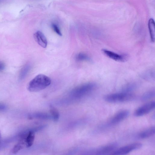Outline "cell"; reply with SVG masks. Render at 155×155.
Listing matches in <instances>:
<instances>
[{"instance_id": "1", "label": "cell", "mask_w": 155, "mask_h": 155, "mask_svg": "<svg viewBox=\"0 0 155 155\" xmlns=\"http://www.w3.org/2000/svg\"><path fill=\"white\" fill-rule=\"evenodd\" d=\"M51 83V80L48 76L43 74H39L30 81L28 89L31 92L39 91L45 89Z\"/></svg>"}, {"instance_id": "2", "label": "cell", "mask_w": 155, "mask_h": 155, "mask_svg": "<svg viewBox=\"0 0 155 155\" xmlns=\"http://www.w3.org/2000/svg\"><path fill=\"white\" fill-rule=\"evenodd\" d=\"M134 96L131 93L122 91L120 93L109 94L104 97V99L107 102L111 103H121L132 100Z\"/></svg>"}, {"instance_id": "3", "label": "cell", "mask_w": 155, "mask_h": 155, "mask_svg": "<svg viewBox=\"0 0 155 155\" xmlns=\"http://www.w3.org/2000/svg\"><path fill=\"white\" fill-rule=\"evenodd\" d=\"M96 87V85L94 83L85 84L74 88L71 91V95L74 97H81L91 92Z\"/></svg>"}, {"instance_id": "4", "label": "cell", "mask_w": 155, "mask_h": 155, "mask_svg": "<svg viewBox=\"0 0 155 155\" xmlns=\"http://www.w3.org/2000/svg\"><path fill=\"white\" fill-rule=\"evenodd\" d=\"M140 143H134L121 147L113 152V154L122 155L127 154L131 151L138 149L142 147Z\"/></svg>"}, {"instance_id": "5", "label": "cell", "mask_w": 155, "mask_h": 155, "mask_svg": "<svg viewBox=\"0 0 155 155\" xmlns=\"http://www.w3.org/2000/svg\"><path fill=\"white\" fill-rule=\"evenodd\" d=\"M155 107L154 101L149 102L138 108L135 111L134 115L136 117L143 116L152 110Z\"/></svg>"}, {"instance_id": "6", "label": "cell", "mask_w": 155, "mask_h": 155, "mask_svg": "<svg viewBox=\"0 0 155 155\" xmlns=\"http://www.w3.org/2000/svg\"><path fill=\"white\" fill-rule=\"evenodd\" d=\"M129 114V111L126 110L119 112L110 120L109 124L110 125H115L118 124L126 118Z\"/></svg>"}, {"instance_id": "7", "label": "cell", "mask_w": 155, "mask_h": 155, "mask_svg": "<svg viewBox=\"0 0 155 155\" xmlns=\"http://www.w3.org/2000/svg\"><path fill=\"white\" fill-rule=\"evenodd\" d=\"M102 51L107 56L117 61H124L126 59V56L116 53L106 49H102Z\"/></svg>"}, {"instance_id": "8", "label": "cell", "mask_w": 155, "mask_h": 155, "mask_svg": "<svg viewBox=\"0 0 155 155\" xmlns=\"http://www.w3.org/2000/svg\"><path fill=\"white\" fill-rule=\"evenodd\" d=\"M116 143H113L97 149L95 151L96 154L105 155L114 150L117 146Z\"/></svg>"}, {"instance_id": "9", "label": "cell", "mask_w": 155, "mask_h": 155, "mask_svg": "<svg viewBox=\"0 0 155 155\" xmlns=\"http://www.w3.org/2000/svg\"><path fill=\"white\" fill-rule=\"evenodd\" d=\"M34 36L35 40L39 45L43 48L47 47V40L42 32L40 31H37L35 33Z\"/></svg>"}, {"instance_id": "10", "label": "cell", "mask_w": 155, "mask_h": 155, "mask_svg": "<svg viewBox=\"0 0 155 155\" xmlns=\"http://www.w3.org/2000/svg\"><path fill=\"white\" fill-rule=\"evenodd\" d=\"M28 118L30 119H52L50 113L47 114L41 112H37L28 115Z\"/></svg>"}, {"instance_id": "11", "label": "cell", "mask_w": 155, "mask_h": 155, "mask_svg": "<svg viewBox=\"0 0 155 155\" xmlns=\"http://www.w3.org/2000/svg\"><path fill=\"white\" fill-rule=\"evenodd\" d=\"M155 133V127H152L140 133L138 136L141 139L147 138L154 135Z\"/></svg>"}, {"instance_id": "12", "label": "cell", "mask_w": 155, "mask_h": 155, "mask_svg": "<svg viewBox=\"0 0 155 155\" xmlns=\"http://www.w3.org/2000/svg\"><path fill=\"white\" fill-rule=\"evenodd\" d=\"M31 67V65L29 63H26L22 67L19 73L20 80H22L26 77L30 70Z\"/></svg>"}, {"instance_id": "13", "label": "cell", "mask_w": 155, "mask_h": 155, "mask_svg": "<svg viewBox=\"0 0 155 155\" xmlns=\"http://www.w3.org/2000/svg\"><path fill=\"white\" fill-rule=\"evenodd\" d=\"M148 28L151 40L154 42L155 38V26L154 21L152 18L150 19L149 21Z\"/></svg>"}, {"instance_id": "14", "label": "cell", "mask_w": 155, "mask_h": 155, "mask_svg": "<svg viewBox=\"0 0 155 155\" xmlns=\"http://www.w3.org/2000/svg\"><path fill=\"white\" fill-rule=\"evenodd\" d=\"M50 114H51L52 120L54 121H57L59 117V113L57 109L52 106H50Z\"/></svg>"}, {"instance_id": "15", "label": "cell", "mask_w": 155, "mask_h": 155, "mask_svg": "<svg viewBox=\"0 0 155 155\" xmlns=\"http://www.w3.org/2000/svg\"><path fill=\"white\" fill-rule=\"evenodd\" d=\"M155 95L154 90H150L145 93L142 95L141 99L143 101H147L154 97Z\"/></svg>"}, {"instance_id": "16", "label": "cell", "mask_w": 155, "mask_h": 155, "mask_svg": "<svg viewBox=\"0 0 155 155\" xmlns=\"http://www.w3.org/2000/svg\"><path fill=\"white\" fill-rule=\"evenodd\" d=\"M143 78L146 80H153L155 78V72L152 70L147 71L143 74Z\"/></svg>"}, {"instance_id": "17", "label": "cell", "mask_w": 155, "mask_h": 155, "mask_svg": "<svg viewBox=\"0 0 155 155\" xmlns=\"http://www.w3.org/2000/svg\"><path fill=\"white\" fill-rule=\"evenodd\" d=\"M76 59L78 61H89L90 58L87 54L82 53H80L77 54L76 57Z\"/></svg>"}, {"instance_id": "18", "label": "cell", "mask_w": 155, "mask_h": 155, "mask_svg": "<svg viewBox=\"0 0 155 155\" xmlns=\"http://www.w3.org/2000/svg\"><path fill=\"white\" fill-rule=\"evenodd\" d=\"M136 87V85L133 84H130L124 87L122 89V91L131 93V92L134 90Z\"/></svg>"}, {"instance_id": "19", "label": "cell", "mask_w": 155, "mask_h": 155, "mask_svg": "<svg viewBox=\"0 0 155 155\" xmlns=\"http://www.w3.org/2000/svg\"><path fill=\"white\" fill-rule=\"evenodd\" d=\"M51 27L54 31L58 35L61 36L62 35L61 30L58 26L56 24L53 23L51 25Z\"/></svg>"}, {"instance_id": "20", "label": "cell", "mask_w": 155, "mask_h": 155, "mask_svg": "<svg viewBox=\"0 0 155 155\" xmlns=\"http://www.w3.org/2000/svg\"><path fill=\"white\" fill-rule=\"evenodd\" d=\"M6 109L7 106L5 105L0 103V112L5 111Z\"/></svg>"}, {"instance_id": "21", "label": "cell", "mask_w": 155, "mask_h": 155, "mask_svg": "<svg viewBox=\"0 0 155 155\" xmlns=\"http://www.w3.org/2000/svg\"><path fill=\"white\" fill-rule=\"evenodd\" d=\"M5 64L4 62L0 61V71H3L5 68Z\"/></svg>"}, {"instance_id": "22", "label": "cell", "mask_w": 155, "mask_h": 155, "mask_svg": "<svg viewBox=\"0 0 155 155\" xmlns=\"http://www.w3.org/2000/svg\"><path fill=\"white\" fill-rule=\"evenodd\" d=\"M0 137H1V133H0Z\"/></svg>"}]
</instances>
